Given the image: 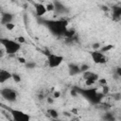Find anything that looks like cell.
<instances>
[{"label": "cell", "instance_id": "8fae6325", "mask_svg": "<svg viewBox=\"0 0 121 121\" xmlns=\"http://www.w3.org/2000/svg\"><path fill=\"white\" fill-rule=\"evenodd\" d=\"M34 7H35L36 15H37L38 17H42V16H43V15L47 12L46 8H45V5L43 4V3H35Z\"/></svg>", "mask_w": 121, "mask_h": 121}, {"label": "cell", "instance_id": "6da1fadb", "mask_svg": "<svg viewBox=\"0 0 121 121\" xmlns=\"http://www.w3.org/2000/svg\"><path fill=\"white\" fill-rule=\"evenodd\" d=\"M44 25L49 29V31L55 36H64L67 33L68 23L65 20H45Z\"/></svg>", "mask_w": 121, "mask_h": 121}, {"label": "cell", "instance_id": "9a60e30c", "mask_svg": "<svg viewBox=\"0 0 121 121\" xmlns=\"http://www.w3.org/2000/svg\"><path fill=\"white\" fill-rule=\"evenodd\" d=\"M112 15H113V18L119 19L120 18V15H121V8L114 7L113 9H112Z\"/></svg>", "mask_w": 121, "mask_h": 121}, {"label": "cell", "instance_id": "4fadbf2b", "mask_svg": "<svg viewBox=\"0 0 121 121\" xmlns=\"http://www.w3.org/2000/svg\"><path fill=\"white\" fill-rule=\"evenodd\" d=\"M68 73H69L70 76H76V75L79 74L80 73L79 66L77 65V64H74V63L69 64V66H68Z\"/></svg>", "mask_w": 121, "mask_h": 121}, {"label": "cell", "instance_id": "ffe728a7", "mask_svg": "<svg viewBox=\"0 0 121 121\" xmlns=\"http://www.w3.org/2000/svg\"><path fill=\"white\" fill-rule=\"evenodd\" d=\"M13 78V80H14L16 83H18V82L21 81V78H20V76H19L18 74H12V78Z\"/></svg>", "mask_w": 121, "mask_h": 121}, {"label": "cell", "instance_id": "52a82bcc", "mask_svg": "<svg viewBox=\"0 0 121 121\" xmlns=\"http://www.w3.org/2000/svg\"><path fill=\"white\" fill-rule=\"evenodd\" d=\"M90 57L92 59V61L95 64H105L108 61L107 56L100 50H93L92 52H90Z\"/></svg>", "mask_w": 121, "mask_h": 121}, {"label": "cell", "instance_id": "d4e9b609", "mask_svg": "<svg viewBox=\"0 0 121 121\" xmlns=\"http://www.w3.org/2000/svg\"><path fill=\"white\" fill-rule=\"evenodd\" d=\"M18 60H19V61H20L21 63H25V64L26 63V59H25V58H19Z\"/></svg>", "mask_w": 121, "mask_h": 121}, {"label": "cell", "instance_id": "8992f818", "mask_svg": "<svg viewBox=\"0 0 121 121\" xmlns=\"http://www.w3.org/2000/svg\"><path fill=\"white\" fill-rule=\"evenodd\" d=\"M9 113L11 114V119L14 121H30L31 116L21 110L18 109H9Z\"/></svg>", "mask_w": 121, "mask_h": 121}, {"label": "cell", "instance_id": "e0dca14e", "mask_svg": "<svg viewBox=\"0 0 121 121\" xmlns=\"http://www.w3.org/2000/svg\"><path fill=\"white\" fill-rule=\"evenodd\" d=\"M89 68H90V66H89V64H87V63H83V64H81L80 66H79V70H80V73L81 72H86V71H89Z\"/></svg>", "mask_w": 121, "mask_h": 121}, {"label": "cell", "instance_id": "9c48e42d", "mask_svg": "<svg viewBox=\"0 0 121 121\" xmlns=\"http://www.w3.org/2000/svg\"><path fill=\"white\" fill-rule=\"evenodd\" d=\"M53 4H54V11L57 14H64L68 11V9L62 3L55 1V2H53Z\"/></svg>", "mask_w": 121, "mask_h": 121}, {"label": "cell", "instance_id": "7c38bea8", "mask_svg": "<svg viewBox=\"0 0 121 121\" xmlns=\"http://www.w3.org/2000/svg\"><path fill=\"white\" fill-rule=\"evenodd\" d=\"M13 18H14L13 14H11V13H9V12L2 13V15H1V23L6 26V25H8V24H9V23H12Z\"/></svg>", "mask_w": 121, "mask_h": 121}, {"label": "cell", "instance_id": "f546056e", "mask_svg": "<svg viewBox=\"0 0 121 121\" xmlns=\"http://www.w3.org/2000/svg\"><path fill=\"white\" fill-rule=\"evenodd\" d=\"M0 12H1V8H0Z\"/></svg>", "mask_w": 121, "mask_h": 121}, {"label": "cell", "instance_id": "30bf717a", "mask_svg": "<svg viewBox=\"0 0 121 121\" xmlns=\"http://www.w3.org/2000/svg\"><path fill=\"white\" fill-rule=\"evenodd\" d=\"M12 73H10L7 69H0V84L7 82L8 80L11 79Z\"/></svg>", "mask_w": 121, "mask_h": 121}, {"label": "cell", "instance_id": "2e32d148", "mask_svg": "<svg viewBox=\"0 0 121 121\" xmlns=\"http://www.w3.org/2000/svg\"><path fill=\"white\" fill-rule=\"evenodd\" d=\"M104 120L105 121H115V117L112 113L111 112H106L104 115Z\"/></svg>", "mask_w": 121, "mask_h": 121}, {"label": "cell", "instance_id": "603a6c76", "mask_svg": "<svg viewBox=\"0 0 121 121\" xmlns=\"http://www.w3.org/2000/svg\"><path fill=\"white\" fill-rule=\"evenodd\" d=\"M6 27L8 28V30H12L14 27H15V25L13 23H9L8 25H6Z\"/></svg>", "mask_w": 121, "mask_h": 121}, {"label": "cell", "instance_id": "83f0119b", "mask_svg": "<svg viewBox=\"0 0 121 121\" xmlns=\"http://www.w3.org/2000/svg\"><path fill=\"white\" fill-rule=\"evenodd\" d=\"M52 121H66V120H62V119H60V118H57V119H52Z\"/></svg>", "mask_w": 121, "mask_h": 121}, {"label": "cell", "instance_id": "ac0fdd59", "mask_svg": "<svg viewBox=\"0 0 121 121\" xmlns=\"http://www.w3.org/2000/svg\"><path fill=\"white\" fill-rule=\"evenodd\" d=\"M45 8H46L47 12H48V11H54V4H53V2H52V3H47V4H45Z\"/></svg>", "mask_w": 121, "mask_h": 121}, {"label": "cell", "instance_id": "3957f363", "mask_svg": "<svg viewBox=\"0 0 121 121\" xmlns=\"http://www.w3.org/2000/svg\"><path fill=\"white\" fill-rule=\"evenodd\" d=\"M86 99L90 100L93 104H97L101 101V99L104 97V95L102 93H98L95 88H90V89H83L78 91Z\"/></svg>", "mask_w": 121, "mask_h": 121}, {"label": "cell", "instance_id": "484cf974", "mask_svg": "<svg viewBox=\"0 0 121 121\" xmlns=\"http://www.w3.org/2000/svg\"><path fill=\"white\" fill-rule=\"evenodd\" d=\"M5 54H6L5 50H4L3 48H0V57H3V56H4Z\"/></svg>", "mask_w": 121, "mask_h": 121}, {"label": "cell", "instance_id": "5b68a950", "mask_svg": "<svg viewBox=\"0 0 121 121\" xmlns=\"http://www.w3.org/2000/svg\"><path fill=\"white\" fill-rule=\"evenodd\" d=\"M0 95L8 102H15L18 97L17 92L12 88H3L0 90Z\"/></svg>", "mask_w": 121, "mask_h": 121}, {"label": "cell", "instance_id": "cb8c5ba5", "mask_svg": "<svg viewBox=\"0 0 121 121\" xmlns=\"http://www.w3.org/2000/svg\"><path fill=\"white\" fill-rule=\"evenodd\" d=\"M19 43H21L22 44V43H25V39H24V37H18V40H16Z\"/></svg>", "mask_w": 121, "mask_h": 121}, {"label": "cell", "instance_id": "277c9868", "mask_svg": "<svg viewBox=\"0 0 121 121\" xmlns=\"http://www.w3.org/2000/svg\"><path fill=\"white\" fill-rule=\"evenodd\" d=\"M63 60L64 58L61 55L50 53L47 55V66L51 69L58 68L60 65H61V63L63 62Z\"/></svg>", "mask_w": 121, "mask_h": 121}, {"label": "cell", "instance_id": "5bb4252c", "mask_svg": "<svg viewBox=\"0 0 121 121\" xmlns=\"http://www.w3.org/2000/svg\"><path fill=\"white\" fill-rule=\"evenodd\" d=\"M47 113L48 115L52 118V119H57L59 118V112L56 110V109H53V108H50L47 110Z\"/></svg>", "mask_w": 121, "mask_h": 121}, {"label": "cell", "instance_id": "7402d4cb", "mask_svg": "<svg viewBox=\"0 0 121 121\" xmlns=\"http://www.w3.org/2000/svg\"><path fill=\"white\" fill-rule=\"evenodd\" d=\"M109 91H110V88H109L107 85H104L103 88H102V94L105 95H107V94L109 93Z\"/></svg>", "mask_w": 121, "mask_h": 121}, {"label": "cell", "instance_id": "4316f807", "mask_svg": "<svg viewBox=\"0 0 121 121\" xmlns=\"http://www.w3.org/2000/svg\"><path fill=\"white\" fill-rule=\"evenodd\" d=\"M60 95V94L59 92H55V94H54V97H55V98H58Z\"/></svg>", "mask_w": 121, "mask_h": 121}, {"label": "cell", "instance_id": "f1b7e54d", "mask_svg": "<svg viewBox=\"0 0 121 121\" xmlns=\"http://www.w3.org/2000/svg\"><path fill=\"white\" fill-rule=\"evenodd\" d=\"M9 121H14V120H12V119H9Z\"/></svg>", "mask_w": 121, "mask_h": 121}, {"label": "cell", "instance_id": "ba28073f", "mask_svg": "<svg viewBox=\"0 0 121 121\" xmlns=\"http://www.w3.org/2000/svg\"><path fill=\"white\" fill-rule=\"evenodd\" d=\"M83 78L85 80V84L87 86H92L94 85L95 83L97 82L98 78H99V76L98 74L93 72V71H86L83 73Z\"/></svg>", "mask_w": 121, "mask_h": 121}, {"label": "cell", "instance_id": "d6986e66", "mask_svg": "<svg viewBox=\"0 0 121 121\" xmlns=\"http://www.w3.org/2000/svg\"><path fill=\"white\" fill-rule=\"evenodd\" d=\"M112 47H113V45H112V44H108V45H105V46H103V47L100 49V51H101L102 53H105V52H107V51L111 50Z\"/></svg>", "mask_w": 121, "mask_h": 121}, {"label": "cell", "instance_id": "7a4b0ae2", "mask_svg": "<svg viewBox=\"0 0 121 121\" xmlns=\"http://www.w3.org/2000/svg\"><path fill=\"white\" fill-rule=\"evenodd\" d=\"M0 44L2 48L5 50L6 54L8 55H14L20 51L22 44L19 43L15 40H11L9 38H0Z\"/></svg>", "mask_w": 121, "mask_h": 121}, {"label": "cell", "instance_id": "44dd1931", "mask_svg": "<svg viewBox=\"0 0 121 121\" xmlns=\"http://www.w3.org/2000/svg\"><path fill=\"white\" fill-rule=\"evenodd\" d=\"M26 68L33 69V68H35L36 63H35V62H26Z\"/></svg>", "mask_w": 121, "mask_h": 121}]
</instances>
